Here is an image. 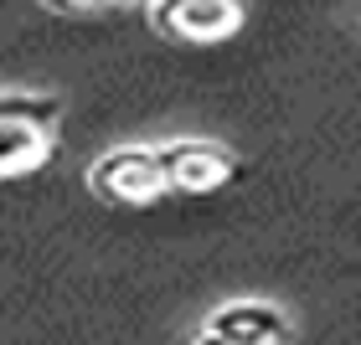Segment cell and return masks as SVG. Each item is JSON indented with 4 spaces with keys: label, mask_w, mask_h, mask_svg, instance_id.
Wrapping results in <instances>:
<instances>
[{
    "label": "cell",
    "mask_w": 361,
    "mask_h": 345,
    "mask_svg": "<svg viewBox=\"0 0 361 345\" xmlns=\"http://www.w3.org/2000/svg\"><path fill=\"white\" fill-rule=\"evenodd\" d=\"M62 104L52 93H0V180L31 175L52 160Z\"/></svg>",
    "instance_id": "cell-1"
},
{
    "label": "cell",
    "mask_w": 361,
    "mask_h": 345,
    "mask_svg": "<svg viewBox=\"0 0 361 345\" xmlns=\"http://www.w3.org/2000/svg\"><path fill=\"white\" fill-rule=\"evenodd\" d=\"M88 186L109 206H155L171 191L166 170H160V155L150 144H119V150L98 155L88 165Z\"/></svg>",
    "instance_id": "cell-2"
},
{
    "label": "cell",
    "mask_w": 361,
    "mask_h": 345,
    "mask_svg": "<svg viewBox=\"0 0 361 345\" xmlns=\"http://www.w3.org/2000/svg\"><path fill=\"white\" fill-rule=\"evenodd\" d=\"M145 11L166 42H186V46L227 42L243 26V0H145Z\"/></svg>",
    "instance_id": "cell-3"
},
{
    "label": "cell",
    "mask_w": 361,
    "mask_h": 345,
    "mask_svg": "<svg viewBox=\"0 0 361 345\" xmlns=\"http://www.w3.org/2000/svg\"><path fill=\"white\" fill-rule=\"evenodd\" d=\"M155 155L166 170V186L180 196H212L238 175V155L217 139H166L155 144Z\"/></svg>",
    "instance_id": "cell-4"
},
{
    "label": "cell",
    "mask_w": 361,
    "mask_h": 345,
    "mask_svg": "<svg viewBox=\"0 0 361 345\" xmlns=\"http://www.w3.org/2000/svg\"><path fill=\"white\" fill-rule=\"evenodd\" d=\"M202 330L227 335L238 345H289V315L269 299H227L207 315Z\"/></svg>",
    "instance_id": "cell-5"
},
{
    "label": "cell",
    "mask_w": 361,
    "mask_h": 345,
    "mask_svg": "<svg viewBox=\"0 0 361 345\" xmlns=\"http://www.w3.org/2000/svg\"><path fill=\"white\" fill-rule=\"evenodd\" d=\"M47 11L57 15H98V11H114V6H135V0H42Z\"/></svg>",
    "instance_id": "cell-6"
},
{
    "label": "cell",
    "mask_w": 361,
    "mask_h": 345,
    "mask_svg": "<svg viewBox=\"0 0 361 345\" xmlns=\"http://www.w3.org/2000/svg\"><path fill=\"white\" fill-rule=\"evenodd\" d=\"M191 345H238V340H227V335H212V330H196Z\"/></svg>",
    "instance_id": "cell-7"
}]
</instances>
